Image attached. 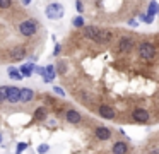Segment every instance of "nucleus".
<instances>
[{
  "label": "nucleus",
  "mask_w": 159,
  "mask_h": 154,
  "mask_svg": "<svg viewBox=\"0 0 159 154\" xmlns=\"http://www.w3.org/2000/svg\"><path fill=\"white\" fill-rule=\"evenodd\" d=\"M9 75H11V79H14V81H21L22 79V74L16 67H9Z\"/></svg>",
  "instance_id": "16"
},
{
  "label": "nucleus",
  "mask_w": 159,
  "mask_h": 154,
  "mask_svg": "<svg viewBox=\"0 0 159 154\" xmlns=\"http://www.w3.org/2000/svg\"><path fill=\"white\" fill-rule=\"evenodd\" d=\"M75 7H77V12H82V10H84V7H82V2H80V0H77Z\"/></svg>",
  "instance_id": "25"
},
{
  "label": "nucleus",
  "mask_w": 159,
  "mask_h": 154,
  "mask_svg": "<svg viewBox=\"0 0 159 154\" xmlns=\"http://www.w3.org/2000/svg\"><path fill=\"white\" fill-rule=\"evenodd\" d=\"M127 151H128V147L125 142H116L113 146V154H127Z\"/></svg>",
  "instance_id": "15"
},
{
  "label": "nucleus",
  "mask_w": 159,
  "mask_h": 154,
  "mask_svg": "<svg viewBox=\"0 0 159 154\" xmlns=\"http://www.w3.org/2000/svg\"><path fill=\"white\" fill-rule=\"evenodd\" d=\"M53 92H57L58 96H65V91H63L62 87H58V86H55V87H53Z\"/></svg>",
  "instance_id": "24"
},
{
  "label": "nucleus",
  "mask_w": 159,
  "mask_h": 154,
  "mask_svg": "<svg viewBox=\"0 0 159 154\" xmlns=\"http://www.w3.org/2000/svg\"><path fill=\"white\" fill-rule=\"evenodd\" d=\"M46 118V111L45 108H38L34 111V120H45Z\"/></svg>",
  "instance_id": "18"
},
{
  "label": "nucleus",
  "mask_w": 159,
  "mask_h": 154,
  "mask_svg": "<svg viewBox=\"0 0 159 154\" xmlns=\"http://www.w3.org/2000/svg\"><path fill=\"white\" fill-rule=\"evenodd\" d=\"M132 48H134V40H132L130 36H123L120 40V44H118V50L121 51V53H125V51H130Z\"/></svg>",
  "instance_id": "5"
},
{
  "label": "nucleus",
  "mask_w": 159,
  "mask_h": 154,
  "mask_svg": "<svg viewBox=\"0 0 159 154\" xmlns=\"http://www.w3.org/2000/svg\"><path fill=\"white\" fill-rule=\"evenodd\" d=\"M151 154H159V149H154V151H152Z\"/></svg>",
  "instance_id": "29"
},
{
  "label": "nucleus",
  "mask_w": 159,
  "mask_h": 154,
  "mask_svg": "<svg viewBox=\"0 0 159 154\" xmlns=\"http://www.w3.org/2000/svg\"><path fill=\"white\" fill-rule=\"evenodd\" d=\"M36 72H38L39 75H43V72H45V67H38V68H34Z\"/></svg>",
  "instance_id": "27"
},
{
  "label": "nucleus",
  "mask_w": 159,
  "mask_h": 154,
  "mask_svg": "<svg viewBox=\"0 0 159 154\" xmlns=\"http://www.w3.org/2000/svg\"><path fill=\"white\" fill-rule=\"evenodd\" d=\"M84 34H86L89 40L96 41V43H108V41L113 38V33L111 31H103V29H98L94 26H87L84 29Z\"/></svg>",
  "instance_id": "1"
},
{
  "label": "nucleus",
  "mask_w": 159,
  "mask_h": 154,
  "mask_svg": "<svg viewBox=\"0 0 159 154\" xmlns=\"http://www.w3.org/2000/svg\"><path fill=\"white\" fill-rule=\"evenodd\" d=\"M45 12H46V17H48V19L58 21V19H62V17H63V14H65V9H63L62 3L53 2V3H50V5L46 7Z\"/></svg>",
  "instance_id": "2"
},
{
  "label": "nucleus",
  "mask_w": 159,
  "mask_h": 154,
  "mask_svg": "<svg viewBox=\"0 0 159 154\" xmlns=\"http://www.w3.org/2000/svg\"><path fill=\"white\" fill-rule=\"evenodd\" d=\"M38 29V22L34 19H26L19 24V31H21L22 36H33Z\"/></svg>",
  "instance_id": "3"
},
{
  "label": "nucleus",
  "mask_w": 159,
  "mask_h": 154,
  "mask_svg": "<svg viewBox=\"0 0 159 154\" xmlns=\"http://www.w3.org/2000/svg\"><path fill=\"white\" fill-rule=\"evenodd\" d=\"M99 115L103 116V118L113 120L115 118V110L111 108V106H108V105H103V106H99Z\"/></svg>",
  "instance_id": "8"
},
{
  "label": "nucleus",
  "mask_w": 159,
  "mask_h": 154,
  "mask_svg": "<svg viewBox=\"0 0 159 154\" xmlns=\"http://www.w3.org/2000/svg\"><path fill=\"white\" fill-rule=\"evenodd\" d=\"M22 3H24V5H29V3H31V0H22Z\"/></svg>",
  "instance_id": "28"
},
{
  "label": "nucleus",
  "mask_w": 159,
  "mask_h": 154,
  "mask_svg": "<svg viewBox=\"0 0 159 154\" xmlns=\"http://www.w3.org/2000/svg\"><path fill=\"white\" fill-rule=\"evenodd\" d=\"M22 74V77H31L33 75V72H34V65L33 63H26V65H22L21 67V70H19Z\"/></svg>",
  "instance_id": "14"
},
{
  "label": "nucleus",
  "mask_w": 159,
  "mask_h": 154,
  "mask_svg": "<svg viewBox=\"0 0 159 154\" xmlns=\"http://www.w3.org/2000/svg\"><path fill=\"white\" fill-rule=\"evenodd\" d=\"M65 116H67V122H69V123H79L80 120H82V118H80V115L75 111V110H69Z\"/></svg>",
  "instance_id": "13"
},
{
  "label": "nucleus",
  "mask_w": 159,
  "mask_h": 154,
  "mask_svg": "<svg viewBox=\"0 0 159 154\" xmlns=\"http://www.w3.org/2000/svg\"><path fill=\"white\" fill-rule=\"evenodd\" d=\"M96 137L99 140H108L111 137V130L106 127H99V128H96Z\"/></svg>",
  "instance_id": "11"
},
{
  "label": "nucleus",
  "mask_w": 159,
  "mask_h": 154,
  "mask_svg": "<svg viewBox=\"0 0 159 154\" xmlns=\"http://www.w3.org/2000/svg\"><path fill=\"white\" fill-rule=\"evenodd\" d=\"M0 142H2V135H0Z\"/></svg>",
  "instance_id": "30"
},
{
  "label": "nucleus",
  "mask_w": 159,
  "mask_h": 154,
  "mask_svg": "<svg viewBox=\"0 0 159 154\" xmlns=\"http://www.w3.org/2000/svg\"><path fill=\"white\" fill-rule=\"evenodd\" d=\"M60 50H62V46H60L58 43L55 44V51H53V55H55V57H58V53H60Z\"/></svg>",
  "instance_id": "26"
},
{
  "label": "nucleus",
  "mask_w": 159,
  "mask_h": 154,
  "mask_svg": "<svg viewBox=\"0 0 159 154\" xmlns=\"http://www.w3.org/2000/svg\"><path fill=\"white\" fill-rule=\"evenodd\" d=\"M132 116H134V120H137V122H140V123H145V122H149V113L145 111V110H140V108L134 110V113H132Z\"/></svg>",
  "instance_id": "7"
},
{
  "label": "nucleus",
  "mask_w": 159,
  "mask_h": 154,
  "mask_svg": "<svg viewBox=\"0 0 159 154\" xmlns=\"http://www.w3.org/2000/svg\"><path fill=\"white\" fill-rule=\"evenodd\" d=\"M157 12H159V5H157V2H151V3H149L147 16H149V17H154Z\"/></svg>",
  "instance_id": "17"
},
{
  "label": "nucleus",
  "mask_w": 159,
  "mask_h": 154,
  "mask_svg": "<svg viewBox=\"0 0 159 154\" xmlns=\"http://www.w3.org/2000/svg\"><path fill=\"white\" fill-rule=\"evenodd\" d=\"M48 151H50V146H48V144H41V146L38 147V152H39V154H46Z\"/></svg>",
  "instance_id": "21"
},
{
  "label": "nucleus",
  "mask_w": 159,
  "mask_h": 154,
  "mask_svg": "<svg viewBox=\"0 0 159 154\" xmlns=\"http://www.w3.org/2000/svg\"><path fill=\"white\" fill-rule=\"evenodd\" d=\"M72 24H74V26H75V27H82L84 26V24H86V22H84V19H82V17H75V19H74L72 21Z\"/></svg>",
  "instance_id": "20"
},
{
  "label": "nucleus",
  "mask_w": 159,
  "mask_h": 154,
  "mask_svg": "<svg viewBox=\"0 0 159 154\" xmlns=\"http://www.w3.org/2000/svg\"><path fill=\"white\" fill-rule=\"evenodd\" d=\"M33 98H34V91H33V89H29V87L19 89V101L21 103H28V101H31Z\"/></svg>",
  "instance_id": "6"
},
{
  "label": "nucleus",
  "mask_w": 159,
  "mask_h": 154,
  "mask_svg": "<svg viewBox=\"0 0 159 154\" xmlns=\"http://www.w3.org/2000/svg\"><path fill=\"white\" fill-rule=\"evenodd\" d=\"M5 99H7V86L0 87V103H4Z\"/></svg>",
  "instance_id": "19"
},
{
  "label": "nucleus",
  "mask_w": 159,
  "mask_h": 154,
  "mask_svg": "<svg viewBox=\"0 0 159 154\" xmlns=\"http://www.w3.org/2000/svg\"><path fill=\"white\" fill-rule=\"evenodd\" d=\"M12 5L11 0H0V9H9Z\"/></svg>",
  "instance_id": "23"
},
{
  "label": "nucleus",
  "mask_w": 159,
  "mask_h": 154,
  "mask_svg": "<svg viewBox=\"0 0 159 154\" xmlns=\"http://www.w3.org/2000/svg\"><path fill=\"white\" fill-rule=\"evenodd\" d=\"M55 67L53 65H46L45 67V72H43V81L45 82H52L53 79H55Z\"/></svg>",
  "instance_id": "9"
},
{
  "label": "nucleus",
  "mask_w": 159,
  "mask_h": 154,
  "mask_svg": "<svg viewBox=\"0 0 159 154\" xmlns=\"http://www.w3.org/2000/svg\"><path fill=\"white\" fill-rule=\"evenodd\" d=\"M26 147H28V144H26V142H19L17 144V149H16V154H21L22 151H26Z\"/></svg>",
  "instance_id": "22"
},
{
  "label": "nucleus",
  "mask_w": 159,
  "mask_h": 154,
  "mask_svg": "<svg viewBox=\"0 0 159 154\" xmlns=\"http://www.w3.org/2000/svg\"><path fill=\"white\" fill-rule=\"evenodd\" d=\"M139 55H140V58H144V60H152L156 55V48L154 44L151 43H140L139 44Z\"/></svg>",
  "instance_id": "4"
},
{
  "label": "nucleus",
  "mask_w": 159,
  "mask_h": 154,
  "mask_svg": "<svg viewBox=\"0 0 159 154\" xmlns=\"http://www.w3.org/2000/svg\"><path fill=\"white\" fill-rule=\"evenodd\" d=\"M9 103H17L19 101V87H7V99Z\"/></svg>",
  "instance_id": "10"
},
{
  "label": "nucleus",
  "mask_w": 159,
  "mask_h": 154,
  "mask_svg": "<svg viewBox=\"0 0 159 154\" xmlns=\"http://www.w3.org/2000/svg\"><path fill=\"white\" fill-rule=\"evenodd\" d=\"M24 57H26V50L22 46H17V48H14V50L11 51L12 60H21V58H24Z\"/></svg>",
  "instance_id": "12"
}]
</instances>
